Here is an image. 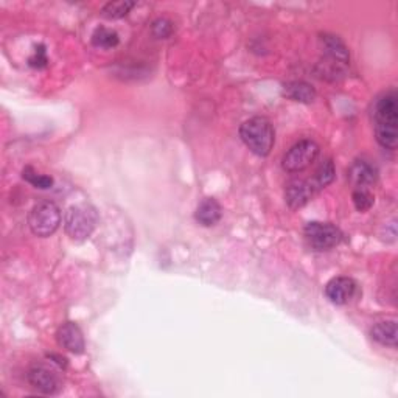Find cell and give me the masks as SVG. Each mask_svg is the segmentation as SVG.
I'll return each instance as SVG.
<instances>
[{
	"mask_svg": "<svg viewBox=\"0 0 398 398\" xmlns=\"http://www.w3.org/2000/svg\"><path fill=\"white\" fill-rule=\"evenodd\" d=\"M375 118V135L381 146L388 150H395L398 142V105L397 92L394 89L388 90L377 100L373 111Z\"/></svg>",
	"mask_w": 398,
	"mask_h": 398,
	"instance_id": "cell-1",
	"label": "cell"
},
{
	"mask_svg": "<svg viewBox=\"0 0 398 398\" xmlns=\"http://www.w3.org/2000/svg\"><path fill=\"white\" fill-rule=\"evenodd\" d=\"M240 137L254 155L265 157L274 145V128L268 118L254 117L241 124Z\"/></svg>",
	"mask_w": 398,
	"mask_h": 398,
	"instance_id": "cell-2",
	"label": "cell"
},
{
	"mask_svg": "<svg viewBox=\"0 0 398 398\" xmlns=\"http://www.w3.org/2000/svg\"><path fill=\"white\" fill-rule=\"evenodd\" d=\"M96 223H98L96 210L88 204L73 206L66 213V232L73 240H86L94 232Z\"/></svg>",
	"mask_w": 398,
	"mask_h": 398,
	"instance_id": "cell-3",
	"label": "cell"
},
{
	"mask_svg": "<svg viewBox=\"0 0 398 398\" xmlns=\"http://www.w3.org/2000/svg\"><path fill=\"white\" fill-rule=\"evenodd\" d=\"M28 224L35 235L50 237L55 234L61 224V212L55 202L45 201L39 202L38 206L31 209Z\"/></svg>",
	"mask_w": 398,
	"mask_h": 398,
	"instance_id": "cell-4",
	"label": "cell"
},
{
	"mask_svg": "<svg viewBox=\"0 0 398 398\" xmlns=\"http://www.w3.org/2000/svg\"><path fill=\"white\" fill-rule=\"evenodd\" d=\"M305 238L316 251H328V249L338 246L343 240V234L336 226L313 221L305 227Z\"/></svg>",
	"mask_w": 398,
	"mask_h": 398,
	"instance_id": "cell-5",
	"label": "cell"
},
{
	"mask_svg": "<svg viewBox=\"0 0 398 398\" xmlns=\"http://www.w3.org/2000/svg\"><path fill=\"white\" fill-rule=\"evenodd\" d=\"M319 155V145L313 140H302L295 144L283 157V168L289 173L302 172L316 161Z\"/></svg>",
	"mask_w": 398,
	"mask_h": 398,
	"instance_id": "cell-6",
	"label": "cell"
},
{
	"mask_svg": "<svg viewBox=\"0 0 398 398\" xmlns=\"http://www.w3.org/2000/svg\"><path fill=\"white\" fill-rule=\"evenodd\" d=\"M356 294V282L349 277H334L327 283L326 295L334 305L349 304Z\"/></svg>",
	"mask_w": 398,
	"mask_h": 398,
	"instance_id": "cell-7",
	"label": "cell"
},
{
	"mask_svg": "<svg viewBox=\"0 0 398 398\" xmlns=\"http://www.w3.org/2000/svg\"><path fill=\"white\" fill-rule=\"evenodd\" d=\"M28 381H30L33 388L44 392V394H55V392L61 388V381L58 375L47 366H42V364L33 366L30 371H28Z\"/></svg>",
	"mask_w": 398,
	"mask_h": 398,
	"instance_id": "cell-8",
	"label": "cell"
},
{
	"mask_svg": "<svg viewBox=\"0 0 398 398\" xmlns=\"http://www.w3.org/2000/svg\"><path fill=\"white\" fill-rule=\"evenodd\" d=\"M319 190L313 181H293L289 182L285 191L287 202L291 209L304 207L310 199L315 196V193Z\"/></svg>",
	"mask_w": 398,
	"mask_h": 398,
	"instance_id": "cell-9",
	"label": "cell"
},
{
	"mask_svg": "<svg viewBox=\"0 0 398 398\" xmlns=\"http://www.w3.org/2000/svg\"><path fill=\"white\" fill-rule=\"evenodd\" d=\"M56 339H58V344L61 347H64L66 350L72 351V354L78 355L84 351V338L77 323L67 322L64 326H61L58 328V333H56Z\"/></svg>",
	"mask_w": 398,
	"mask_h": 398,
	"instance_id": "cell-10",
	"label": "cell"
},
{
	"mask_svg": "<svg viewBox=\"0 0 398 398\" xmlns=\"http://www.w3.org/2000/svg\"><path fill=\"white\" fill-rule=\"evenodd\" d=\"M321 44L323 47V53L327 55L328 61L339 62V64H347L349 62V50L341 41L338 36L333 35H323L321 38Z\"/></svg>",
	"mask_w": 398,
	"mask_h": 398,
	"instance_id": "cell-11",
	"label": "cell"
},
{
	"mask_svg": "<svg viewBox=\"0 0 398 398\" xmlns=\"http://www.w3.org/2000/svg\"><path fill=\"white\" fill-rule=\"evenodd\" d=\"M223 215V209L213 198H207L199 204L195 213V218L199 224L202 226H213L217 224Z\"/></svg>",
	"mask_w": 398,
	"mask_h": 398,
	"instance_id": "cell-12",
	"label": "cell"
},
{
	"mask_svg": "<svg viewBox=\"0 0 398 398\" xmlns=\"http://www.w3.org/2000/svg\"><path fill=\"white\" fill-rule=\"evenodd\" d=\"M349 178L351 184L356 185L358 189H364V187L373 184L375 178H377V172H375V168L371 163L364 161H356L351 165Z\"/></svg>",
	"mask_w": 398,
	"mask_h": 398,
	"instance_id": "cell-13",
	"label": "cell"
},
{
	"mask_svg": "<svg viewBox=\"0 0 398 398\" xmlns=\"http://www.w3.org/2000/svg\"><path fill=\"white\" fill-rule=\"evenodd\" d=\"M283 94H285L288 98L300 101V103H311V101H315L316 98L315 88L305 81H293L285 84Z\"/></svg>",
	"mask_w": 398,
	"mask_h": 398,
	"instance_id": "cell-14",
	"label": "cell"
},
{
	"mask_svg": "<svg viewBox=\"0 0 398 398\" xmlns=\"http://www.w3.org/2000/svg\"><path fill=\"white\" fill-rule=\"evenodd\" d=\"M372 338L377 341V343L389 347H397V322L395 321H384L378 322L371 330Z\"/></svg>",
	"mask_w": 398,
	"mask_h": 398,
	"instance_id": "cell-15",
	"label": "cell"
},
{
	"mask_svg": "<svg viewBox=\"0 0 398 398\" xmlns=\"http://www.w3.org/2000/svg\"><path fill=\"white\" fill-rule=\"evenodd\" d=\"M118 41H120V39H118L117 33L112 31V30H107V28H105V27L96 28L94 36H92V44L95 45V47L105 49V50L117 47Z\"/></svg>",
	"mask_w": 398,
	"mask_h": 398,
	"instance_id": "cell-16",
	"label": "cell"
},
{
	"mask_svg": "<svg viewBox=\"0 0 398 398\" xmlns=\"http://www.w3.org/2000/svg\"><path fill=\"white\" fill-rule=\"evenodd\" d=\"M135 7V2H109L101 10V16L106 19H122Z\"/></svg>",
	"mask_w": 398,
	"mask_h": 398,
	"instance_id": "cell-17",
	"label": "cell"
},
{
	"mask_svg": "<svg viewBox=\"0 0 398 398\" xmlns=\"http://www.w3.org/2000/svg\"><path fill=\"white\" fill-rule=\"evenodd\" d=\"M334 165L332 161H326L323 162L319 170L316 172V176H315V179H313V182H315L317 189H323V187H327L328 184H332L333 179H334Z\"/></svg>",
	"mask_w": 398,
	"mask_h": 398,
	"instance_id": "cell-18",
	"label": "cell"
},
{
	"mask_svg": "<svg viewBox=\"0 0 398 398\" xmlns=\"http://www.w3.org/2000/svg\"><path fill=\"white\" fill-rule=\"evenodd\" d=\"M24 179L28 182V184H31L33 187H36V189H41V190H47L53 185V179L50 178V176L39 174L31 167H27L24 170Z\"/></svg>",
	"mask_w": 398,
	"mask_h": 398,
	"instance_id": "cell-19",
	"label": "cell"
},
{
	"mask_svg": "<svg viewBox=\"0 0 398 398\" xmlns=\"http://www.w3.org/2000/svg\"><path fill=\"white\" fill-rule=\"evenodd\" d=\"M354 204L360 212H366L373 206V196L366 189H358L354 193Z\"/></svg>",
	"mask_w": 398,
	"mask_h": 398,
	"instance_id": "cell-20",
	"label": "cell"
},
{
	"mask_svg": "<svg viewBox=\"0 0 398 398\" xmlns=\"http://www.w3.org/2000/svg\"><path fill=\"white\" fill-rule=\"evenodd\" d=\"M173 33V25L172 22L167 19H157L155 24H152V35L159 39L168 38Z\"/></svg>",
	"mask_w": 398,
	"mask_h": 398,
	"instance_id": "cell-21",
	"label": "cell"
},
{
	"mask_svg": "<svg viewBox=\"0 0 398 398\" xmlns=\"http://www.w3.org/2000/svg\"><path fill=\"white\" fill-rule=\"evenodd\" d=\"M30 66L31 67H36V69H42V67L47 66V52H45V45H38V47L35 49V53H33V56L30 58Z\"/></svg>",
	"mask_w": 398,
	"mask_h": 398,
	"instance_id": "cell-22",
	"label": "cell"
}]
</instances>
